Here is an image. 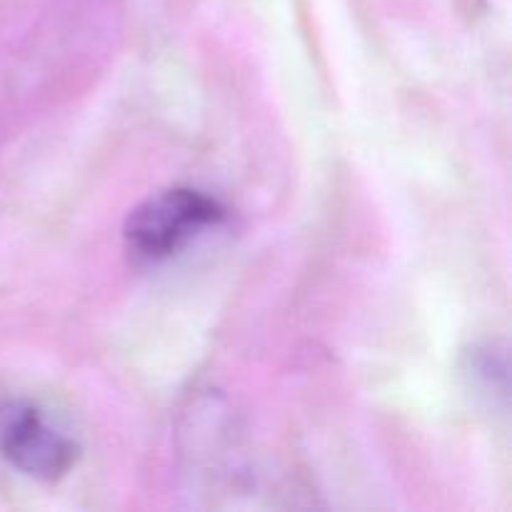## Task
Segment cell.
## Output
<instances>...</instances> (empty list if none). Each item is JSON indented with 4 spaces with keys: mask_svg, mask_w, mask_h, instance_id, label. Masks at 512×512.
I'll list each match as a JSON object with an SVG mask.
<instances>
[{
    "mask_svg": "<svg viewBox=\"0 0 512 512\" xmlns=\"http://www.w3.org/2000/svg\"><path fill=\"white\" fill-rule=\"evenodd\" d=\"M223 220L225 208L203 190H160L125 220V250L135 263H163Z\"/></svg>",
    "mask_w": 512,
    "mask_h": 512,
    "instance_id": "obj_1",
    "label": "cell"
},
{
    "mask_svg": "<svg viewBox=\"0 0 512 512\" xmlns=\"http://www.w3.org/2000/svg\"><path fill=\"white\" fill-rule=\"evenodd\" d=\"M0 458L23 475L53 483L70 473L78 460V445L63 430L55 428L35 403L3 400L0 403Z\"/></svg>",
    "mask_w": 512,
    "mask_h": 512,
    "instance_id": "obj_2",
    "label": "cell"
}]
</instances>
